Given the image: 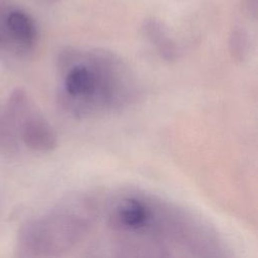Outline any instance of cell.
I'll return each mask as SVG.
<instances>
[{"instance_id": "6da1fadb", "label": "cell", "mask_w": 258, "mask_h": 258, "mask_svg": "<svg viewBox=\"0 0 258 258\" xmlns=\"http://www.w3.org/2000/svg\"><path fill=\"white\" fill-rule=\"evenodd\" d=\"M59 61L62 105L76 117L120 109L137 96L133 73L111 51L69 48L62 51Z\"/></svg>"}, {"instance_id": "3957f363", "label": "cell", "mask_w": 258, "mask_h": 258, "mask_svg": "<svg viewBox=\"0 0 258 258\" xmlns=\"http://www.w3.org/2000/svg\"><path fill=\"white\" fill-rule=\"evenodd\" d=\"M24 131L27 144L35 149L50 150L56 145V137L52 128L37 113L28 117Z\"/></svg>"}, {"instance_id": "8992f818", "label": "cell", "mask_w": 258, "mask_h": 258, "mask_svg": "<svg viewBox=\"0 0 258 258\" xmlns=\"http://www.w3.org/2000/svg\"><path fill=\"white\" fill-rule=\"evenodd\" d=\"M230 49L232 55L238 59L242 60L247 52V40L246 36L241 30H236L233 32V35L231 37V44Z\"/></svg>"}, {"instance_id": "7a4b0ae2", "label": "cell", "mask_w": 258, "mask_h": 258, "mask_svg": "<svg viewBox=\"0 0 258 258\" xmlns=\"http://www.w3.org/2000/svg\"><path fill=\"white\" fill-rule=\"evenodd\" d=\"M153 217L151 204L133 196L124 198L116 204L110 216V224L115 230L134 234L142 232Z\"/></svg>"}, {"instance_id": "5b68a950", "label": "cell", "mask_w": 258, "mask_h": 258, "mask_svg": "<svg viewBox=\"0 0 258 258\" xmlns=\"http://www.w3.org/2000/svg\"><path fill=\"white\" fill-rule=\"evenodd\" d=\"M7 26L21 44L30 46L36 38V27L32 19L21 11H13L7 17Z\"/></svg>"}, {"instance_id": "277c9868", "label": "cell", "mask_w": 258, "mask_h": 258, "mask_svg": "<svg viewBox=\"0 0 258 258\" xmlns=\"http://www.w3.org/2000/svg\"><path fill=\"white\" fill-rule=\"evenodd\" d=\"M144 32L148 40L155 46L160 56L167 61H173L177 57V49L164 28L154 20H149L144 24Z\"/></svg>"}]
</instances>
